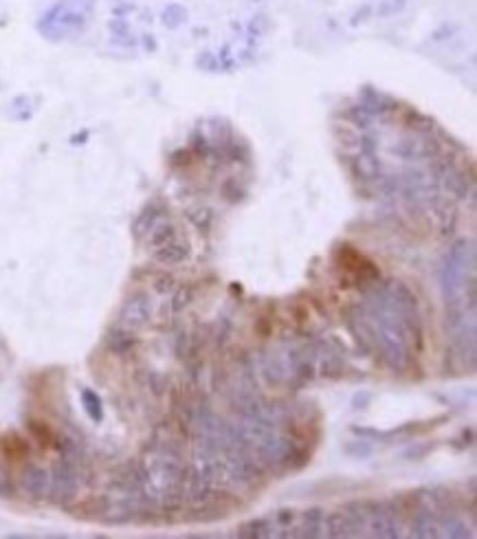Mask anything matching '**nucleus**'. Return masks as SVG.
Returning <instances> with one entry per match:
<instances>
[{
	"instance_id": "obj_2",
	"label": "nucleus",
	"mask_w": 477,
	"mask_h": 539,
	"mask_svg": "<svg viewBox=\"0 0 477 539\" xmlns=\"http://www.w3.org/2000/svg\"><path fill=\"white\" fill-rule=\"evenodd\" d=\"M20 487L27 498L44 500L51 491V475L38 465H27L20 473Z\"/></svg>"
},
{
	"instance_id": "obj_7",
	"label": "nucleus",
	"mask_w": 477,
	"mask_h": 539,
	"mask_svg": "<svg viewBox=\"0 0 477 539\" xmlns=\"http://www.w3.org/2000/svg\"><path fill=\"white\" fill-rule=\"evenodd\" d=\"M13 496V484L9 480V473L0 469V498H11Z\"/></svg>"
},
{
	"instance_id": "obj_1",
	"label": "nucleus",
	"mask_w": 477,
	"mask_h": 539,
	"mask_svg": "<svg viewBox=\"0 0 477 539\" xmlns=\"http://www.w3.org/2000/svg\"><path fill=\"white\" fill-rule=\"evenodd\" d=\"M51 496L57 504H66L68 500L75 498L78 493V471L73 467V462L62 458L57 460L51 475Z\"/></svg>"
},
{
	"instance_id": "obj_5",
	"label": "nucleus",
	"mask_w": 477,
	"mask_h": 539,
	"mask_svg": "<svg viewBox=\"0 0 477 539\" xmlns=\"http://www.w3.org/2000/svg\"><path fill=\"white\" fill-rule=\"evenodd\" d=\"M134 343H137V339H134L132 333H128L126 328H115L106 337V346L115 354H128L134 348Z\"/></svg>"
},
{
	"instance_id": "obj_6",
	"label": "nucleus",
	"mask_w": 477,
	"mask_h": 539,
	"mask_svg": "<svg viewBox=\"0 0 477 539\" xmlns=\"http://www.w3.org/2000/svg\"><path fill=\"white\" fill-rule=\"evenodd\" d=\"M82 405H84L86 414L91 416V421H95V423L103 421V405H101V398L97 396V392L82 390Z\"/></svg>"
},
{
	"instance_id": "obj_4",
	"label": "nucleus",
	"mask_w": 477,
	"mask_h": 539,
	"mask_svg": "<svg viewBox=\"0 0 477 539\" xmlns=\"http://www.w3.org/2000/svg\"><path fill=\"white\" fill-rule=\"evenodd\" d=\"M0 452L7 460H22L29 456V443L18 436V433H7V436L0 440Z\"/></svg>"
},
{
	"instance_id": "obj_3",
	"label": "nucleus",
	"mask_w": 477,
	"mask_h": 539,
	"mask_svg": "<svg viewBox=\"0 0 477 539\" xmlns=\"http://www.w3.org/2000/svg\"><path fill=\"white\" fill-rule=\"evenodd\" d=\"M147 315H150V308H147V299L145 297H132L130 302L124 306V324L130 328L143 326L147 322Z\"/></svg>"
}]
</instances>
